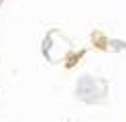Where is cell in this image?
Masks as SVG:
<instances>
[{
	"mask_svg": "<svg viewBox=\"0 0 126 122\" xmlns=\"http://www.w3.org/2000/svg\"><path fill=\"white\" fill-rule=\"evenodd\" d=\"M90 41H92V45L98 49V51H102V53H106V51H110V39L104 31H100V29H94L92 33H90Z\"/></svg>",
	"mask_w": 126,
	"mask_h": 122,
	"instance_id": "3",
	"label": "cell"
},
{
	"mask_svg": "<svg viewBox=\"0 0 126 122\" xmlns=\"http://www.w3.org/2000/svg\"><path fill=\"white\" fill-rule=\"evenodd\" d=\"M2 4H4V0H0V6H2Z\"/></svg>",
	"mask_w": 126,
	"mask_h": 122,
	"instance_id": "6",
	"label": "cell"
},
{
	"mask_svg": "<svg viewBox=\"0 0 126 122\" xmlns=\"http://www.w3.org/2000/svg\"><path fill=\"white\" fill-rule=\"evenodd\" d=\"M124 49H126L124 41H116V39L110 41V51H124Z\"/></svg>",
	"mask_w": 126,
	"mask_h": 122,
	"instance_id": "5",
	"label": "cell"
},
{
	"mask_svg": "<svg viewBox=\"0 0 126 122\" xmlns=\"http://www.w3.org/2000/svg\"><path fill=\"white\" fill-rule=\"evenodd\" d=\"M41 51L45 55L47 61L51 63H57L59 59H65V55L71 51V43H69L67 37H63L61 31H49L43 39V45H41Z\"/></svg>",
	"mask_w": 126,
	"mask_h": 122,
	"instance_id": "2",
	"label": "cell"
},
{
	"mask_svg": "<svg viewBox=\"0 0 126 122\" xmlns=\"http://www.w3.org/2000/svg\"><path fill=\"white\" fill-rule=\"evenodd\" d=\"M83 55H85V49H79V51H69V53L65 55V59H63V63H65L67 69H71V67H75V65L83 59Z\"/></svg>",
	"mask_w": 126,
	"mask_h": 122,
	"instance_id": "4",
	"label": "cell"
},
{
	"mask_svg": "<svg viewBox=\"0 0 126 122\" xmlns=\"http://www.w3.org/2000/svg\"><path fill=\"white\" fill-rule=\"evenodd\" d=\"M75 98L88 106H98L108 98V84L96 75L83 73L75 81Z\"/></svg>",
	"mask_w": 126,
	"mask_h": 122,
	"instance_id": "1",
	"label": "cell"
}]
</instances>
